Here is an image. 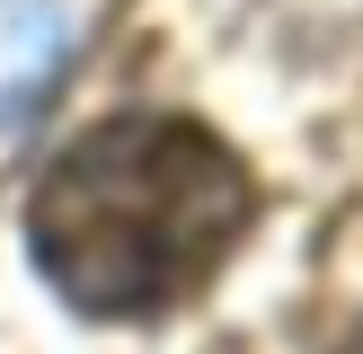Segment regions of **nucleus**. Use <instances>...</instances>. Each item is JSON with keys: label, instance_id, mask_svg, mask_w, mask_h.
Returning <instances> with one entry per match:
<instances>
[{"label": "nucleus", "instance_id": "nucleus-1", "mask_svg": "<svg viewBox=\"0 0 363 354\" xmlns=\"http://www.w3.org/2000/svg\"><path fill=\"white\" fill-rule=\"evenodd\" d=\"M248 230H257L248 159L177 106H124L80 124L27 186V257L45 292L116 328L169 319L213 292Z\"/></svg>", "mask_w": 363, "mask_h": 354}]
</instances>
